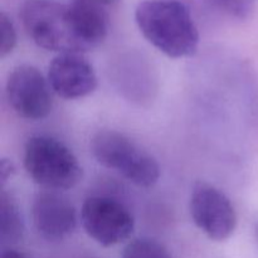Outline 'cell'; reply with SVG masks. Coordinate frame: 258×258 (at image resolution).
Segmentation results:
<instances>
[{
    "label": "cell",
    "instance_id": "cell-4",
    "mask_svg": "<svg viewBox=\"0 0 258 258\" xmlns=\"http://www.w3.org/2000/svg\"><path fill=\"white\" fill-rule=\"evenodd\" d=\"M91 151L101 165L116 171L136 186L151 188L160 178L156 159L118 131L102 130L95 134Z\"/></svg>",
    "mask_w": 258,
    "mask_h": 258
},
{
    "label": "cell",
    "instance_id": "cell-12",
    "mask_svg": "<svg viewBox=\"0 0 258 258\" xmlns=\"http://www.w3.org/2000/svg\"><path fill=\"white\" fill-rule=\"evenodd\" d=\"M217 10L229 18L244 20L251 17L257 0H209Z\"/></svg>",
    "mask_w": 258,
    "mask_h": 258
},
{
    "label": "cell",
    "instance_id": "cell-15",
    "mask_svg": "<svg viewBox=\"0 0 258 258\" xmlns=\"http://www.w3.org/2000/svg\"><path fill=\"white\" fill-rule=\"evenodd\" d=\"M2 258H28V257L25 256V254L19 253V252H17L15 249L7 248V249H4V251H3Z\"/></svg>",
    "mask_w": 258,
    "mask_h": 258
},
{
    "label": "cell",
    "instance_id": "cell-10",
    "mask_svg": "<svg viewBox=\"0 0 258 258\" xmlns=\"http://www.w3.org/2000/svg\"><path fill=\"white\" fill-rule=\"evenodd\" d=\"M24 221L17 202L3 189L0 196V238L4 246L15 244L23 238Z\"/></svg>",
    "mask_w": 258,
    "mask_h": 258
},
{
    "label": "cell",
    "instance_id": "cell-13",
    "mask_svg": "<svg viewBox=\"0 0 258 258\" xmlns=\"http://www.w3.org/2000/svg\"><path fill=\"white\" fill-rule=\"evenodd\" d=\"M0 32H2V43H0V57L5 58L14 50L17 45V30L12 19L5 13L0 14Z\"/></svg>",
    "mask_w": 258,
    "mask_h": 258
},
{
    "label": "cell",
    "instance_id": "cell-7",
    "mask_svg": "<svg viewBox=\"0 0 258 258\" xmlns=\"http://www.w3.org/2000/svg\"><path fill=\"white\" fill-rule=\"evenodd\" d=\"M7 97L13 110L27 120H42L53 108L52 88L37 67L20 64L7 81Z\"/></svg>",
    "mask_w": 258,
    "mask_h": 258
},
{
    "label": "cell",
    "instance_id": "cell-3",
    "mask_svg": "<svg viewBox=\"0 0 258 258\" xmlns=\"http://www.w3.org/2000/svg\"><path fill=\"white\" fill-rule=\"evenodd\" d=\"M24 168L30 178L47 190H67L82 179L77 156L58 139L35 135L24 148Z\"/></svg>",
    "mask_w": 258,
    "mask_h": 258
},
{
    "label": "cell",
    "instance_id": "cell-9",
    "mask_svg": "<svg viewBox=\"0 0 258 258\" xmlns=\"http://www.w3.org/2000/svg\"><path fill=\"white\" fill-rule=\"evenodd\" d=\"M32 219L38 234L45 241L59 242L77 227V212L70 199L54 190L40 191L32 204Z\"/></svg>",
    "mask_w": 258,
    "mask_h": 258
},
{
    "label": "cell",
    "instance_id": "cell-1",
    "mask_svg": "<svg viewBox=\"0 0 258 258\" xmlns=\"http://www.w3.org/2000/svg\"><path fill=\"white\" fill-rule=\"evenodd\" d=\"M20 19L30 39L49 52L82 53L102 44L108 34V15L96 0L70 4L52 0H28Z\"/></svg>",
    "mask_w": 258,
    "mask_h": 258
},
{
    "label": "cell",
    "instance_id": "cell-2",
    "mask_svg": "<svg viewBox=\"0 0 258 258\" xmlns=\"http://www.w3.org/2000/svg\"><path fill=\"white\" fill-rule=\"evenodd\" d=\"M139 30L169 58L190 57L198 50L199 30L188 8L175 0H145L135 10Z\"/></svg>",
    "mask_w": 258,
    "mask_h": 258
},
{
    "label": "cell",
    "instance_id": "cell-11",
    "mask_svg": "<svg viewBox=\"0 0 258 258\" xmlns=\"http://www.w3.org/2000/svg\"><path fill=\"white\" fill-rule=\"evenodd\" d=\"M121 258H173V256L155 239L136 238L128 242Z\"/></svg>",
    "mask_w": 258,
    "mask_h": 258
},
{
    "label": "cell",
    "instance_id": "cell-8",
    "mask_svg": "<svg viewBox=\"0 0 258 258\" xmlns=\"http://www.w3.org/2000/svg\"><path fill=\"white\" fill-rule=\"evenodd\" d=\"M47 78L53 92L64 100L87 97L97 88L92 64L78 53L55 55L49 63Z\"/></svg>",
    "mask_w": 258,
    "mask_h": 258
},
{
    "label": "cell",
    "instance_id": "cell-14",
    "mask_svg": "<svg viewBox=\"0 0 258 258\" xmlns=\"http://www.w3.org/2000/svg\"><path fill=\"white\" fill-rule=\"evenodd\" d=\"M13 174H14V166H13L12 161H9L8 159H3L2 165H0V179H2L3 188H4L5 183L12 178Z\"/></svg>",
    "mask_w": 258,
    "mask_h": 258
},
{
    "label": "cell",
    "instance_id": "cell-5",
    "mask_svg": "<svg viewBox=\"0 0 258 258\" xmlns=\"http://www.w3.org/2000/svg\"><path fill=\"white\" fill-rule=\"evenodd\" d=\"M81 223L86 233L103 247L127 241L135 229L130 209L117 199L106 196L88 197L83 202Z\"/></svg>",
    "mask_w": 258,
    "mask_h": 258
},
{
    "label": "cell",
    "instance_id": "cell-16",
    "mask_svg": "<svg viewBox=\"0 0 258 258\" xmlns=\"http://www.w3.org/2000/svg\"><path fill=\"white\" fill-rule=\"evenodd\" d=\"M87 258H96V257H87Z\"/></svg>",
    "mask_w": 258,
    "mask_h": 258
},
{
    "label": "cell",
    "instance_id": "cell-6",
    "mask_svg": "<svg viewBox=\"0 0 258 258\" xmlns=\"http://www.w3.org/2000/svg\"><path fill=\"white\" fill-rule=\"evenodd\" d=\"M194 224L213 241H226L237 227V213L228 197L208 183H197L189 201Z\"/></svg>",
    "mask_w": 258,
    "mask_h": 258
}]
</instances>
